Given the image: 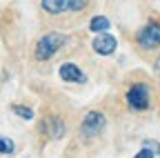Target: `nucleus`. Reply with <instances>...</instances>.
Wrapping results in <instances>:
<instances>
[{
    "label": "nucleus",
    "instance_id": "nucleus-12",
    "mask_svg": "<svg viewBox=\"0 0 160 158\" xmlns=\"http://www.w3.org/2000/svg\"><path fill=\"white\" fill-rule=\"evenodd\" d=\"M133 158H156V154L151 151V149H147V147H142V149H140Z\"/></svg>",
    "mask_w": 160,
    "mask_h": 158
},
{
    "label": "nucleus",
    "instance_id": "nucleus-3",
    "mask_svg": "<svg viewBox=\"0 0 160 158\" xmlns=\"http://www.w3.org/2000/svg\"><path fill=\"white\" fill-rule=\"evenodd\" d=\"M127 105L133 109V111H145L149 109L151 105V94H149V87L145 83H136L127 89Z\"/></svg>",
    "mask_w": 160,
    "mask_h": 158
},
{
    "label": "nucleus",
    "instance_id": "nucleus-5",
    "mask_svg": "<svg viewBox=\"0 0 160 158\" xmlns=\"http://www.w3.org/2000/svg\"><path fill=\"white\" fill-rule=\"evenodd\" d=\"M136 43L142 47V49H158L160 47V23L151 20L142 29H138Z\"/></svg>",
    "mask_w": 160,
    "mask_h": 158
},
{
    "label": "nucleus",
    "instance_id": "nucleus-14",
    "mask_svg": "<svg viewBox=\"0 0 160 158\" xmlns=\"http://www.w3.org/2000/svg\"><path fill=\"white\" fill-rule=\"evenodd\" d=\"M156 71H158V80H160V56H158V63H156Z\"/></svg>",
    "mask_w": 160,
    "mask_h": 158
},
{
    "label": "nucleus",
    "instance_id": "nucleus-4",
    "mask_svg": "<svg viewBox=\"0 0 160 158\" xmlns=\"http://www.w3.org/2000/svg\"><path fill=\"white\" fill-rule=\"evenodd\" d=\"M42 9L51 16H60V13H73V11H82L89 0H40Z\"/></svg>",
    "mask_w": 160,
    "mask_h": 158
},
{
    "label": "nucleus",
    "instance_id": "nucleus-10",
    "mask_svg": "<svg viewBox=\"0 0 160 158\" xmlns=\"http://www.w3.org/2000/svg\"><path fill=\"white\" fill-rule=\"evenodd\" d=\"M11 111L16 116H20L22 120H33V109L31 107H25V105H11Z\"/></svg>",
    "mask_w": 160,
    "mask_h": 158
},
{
    "label": "nucleus",
    "instance_id": "nucleus-13",
    "mask_svg": "<svg viewBox=\"0 0 160 158\" xmlns=\"http://www.w3.org/2000/svg\"><path fill=\"white\" fill-rule=\"evenodd\" d=\"M142 147H147V149H151V151H153L156 156L160 154V145H158V143H153V140H145V145H142Z\"/></svg>",
    "mask_w": 160,
    "mask_h": 158
},
{
    "label": "nucleus",
    "instance_id": "nucleus-7",
    "mask_svg": "<svg viewBox=\"0 0 160 158\" xmlns=\"http://www.w3.org/2000/svg\"><path fill=\"white\" fill-rule=\"evenodd\" d=\"M91 47H93V51H96L98 56H111V54L116 51V47H118V40H116L109 31H107V33H98V36L93 38Z\"/></svg>",
    "mask_w": 160,
    "mask_h": 158
},
{
    "label": "nucleus",
    "instance_id": "nucleus-11",
    "mask_svg": "<svg viewBox=\"0 0 160 158\" xmlns=\"http://www.w3.org/2000/svg\"><path fill=\"white\" fill-rule=\"evenodd\" d=\"M13 149H16V145H13L11 138L0 136V154H2V156H9V154H13Z\"/></svg>",
    "mask_w": 160,
    "mask_h": 158
},
{
    "label": "nucleus",
    "instance_id": "nucleus-9",
    "mask_svg": "<svg viewBox=\"0 0 160 158\" xmlns=\"http://www.w3.org/2000/svg\"><path fill=\"white\" fill-rule=\"evenodd\" d=\"M109 27H111V23L107 16H93L89 20V31H93V33H107Z\"/></svg>",
    "mask_w": 160,
    "mask_h": 158
},
{
    "label": "nucleus",
    "instance_id": "nucleus-6",
    "mask_svg": "<svg viewBox=\"0 0 160 158\" xmlns=\"http://www.w3.org/2000/svg\"><path fill=\"white\" fill-rule=\"evenodd\" d=\"M40 131H42L47 138H51V140H60V138L65 136L67 127H65L60 116H45L42 123H40Z\"/></svg>",
    "mask_w": 160,
    "mask_h": 158
},
{
    "label": "nucleus",
    "instance_id": "nucleus-1",
    "mask_svg": "<svg viewBox=\"0 0 160 158\" xmlns=\"http://www.w3.org/2000/svg\"><path fill=\"white\" fill-rule=\"evenodd\" d=\"M67 45V36L65 33H60V31H49L45 33L40 40L36 43V49H33V58L40 63H45V60H51V58L60 51Z\"/></svg>",
    "mask_w": 160,
    "mask_h": 158
},
{
    "label": "nucleus",
    "instance_id": "nucleus-2",
    "mask_svg": "<svg viewBox=\"0 0 160 158\" xmlns=\"http://www.w3.org/2000/svg\"><path fill=\"white\" fill-rule=\"evenodd\" d=\"M107 127V116L102 111H87L82 123H80V136L85 140H91V138L100 136Z\"/></svg>",
    "mask_w": 160,
    "mask_h": 158
},
{
    "label": "nucleus",
    "instance_id": "nucleus-8",
    "mask_svg": "<svg viewBox=\"0 0 160 158\" xmlns=\"http://www.w3.org/2000/svg\"><path fill=\"white\" fill-rule=\"evenodd\" d=\"M58 74H60V78H62L65 83H76V85L87 83L85 71L80 69L76 63H62V65H60V69H58Z\"/></svg>",
    "mask_w": 160,
    "mask_h": 158
}]
</instances>
